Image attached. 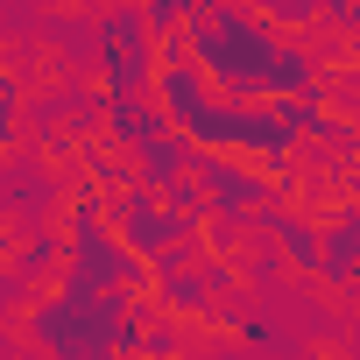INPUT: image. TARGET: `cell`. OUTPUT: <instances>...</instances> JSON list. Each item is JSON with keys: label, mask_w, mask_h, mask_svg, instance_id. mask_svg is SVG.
<instances>
[{"label": "cell", "mask_w": 360, "mask_h": 360, "mask_svg": "<svg viewBox=\"0 0 360 360\" xmlns=\"http://www.w3.org/2000/svg\"><path fill=\"white\" fill-rule=\"evenodd\" d=\"M184 50L191 64L205 71V85L219 99H248V106H269V99H304V92H325V71H318V50L297 43V36H276L262 22V8H226V0H198L191 22H184Z\"/></svg>", "instance_id": "obj_1"}, {"label": "cell", "mask_w": 360, "mask_h": 360, "mask_svg": "<svg viewBox=\"0 0 360 360\" xmlns=\"http://www.w3.org/2000/svg\"><path fill=\"white\" fill-rule=\"evenodd\" d=\"M134 311L141 304H120V297L92 290L85 276H57V283L29 290L22 339L43 360H120V346L134 332Z\"/></svg>", "instance_id": "obj_2"}, {"label": "cell", "mask_w": 360, "mask_h": 360, "mask_svg": "<svg viewBox=\"0 0 360 360\" xmlns=\"http://www.w3.org/2000/svg\"><path fill=\"white\" fill-rule=\"evenodd\" d=\"M57 233H64V276H85L92 290H106V297H120V304H155V269L120 248V233H113V219H106V198H99L92 184L71 191Z\"/></svg>", "instance_id": "obj_3"}, {"label": "cell", "mask_w": 360, "mask_h": 360, "mask_svg": "<svg viewBox=\"0 0 360 360\" xmlns=\"http://www.w3.org/2000/svg\"><path fill=\"white\" fill-rule=\"evenodd\" d=\"M92 15V92L99 99H148L155 85V36L141 22V0L120 8H85Z\"/></svg>", "instance_id": "obj_4"}, {"label": "cell", "mask_w": 360, "mask_h": 360, "mask_svg": "<svg viewBox=\"0 0 360 360\" xmlns=\"http://www.w3.org/2000/svg\"><path fill=\"white\" fill-rule=\"evenodd\" d=\"M106 219H113L120 248H127L134 262H148L155 276H169V269H184V262L205 255V226L184 219V212H169V205L148 198L141 184H127L120 198H106Z\"/></svg>", "instance_id": "obj_5"}, {"label": "cell", "mask_w": 360, "mask_h": 360, "mask_svg": "<svg viewBox=\"0 0 360 360\" xmlns=\"http://www.w3.org/2000/svg\"><path fill=\"white\" fill-rule=\"evenodd\" d=\"M176 134H184L198 155H233V162H290L297 155V141L283 134L276 106H248V99H212Z\"/></svg>", "instance_id": "obj_6"}, {"label": "cell", "mask_w": 360, "mask_h": 360, "mask_svg": "<svg viewBox=\"0 0 360 360\" xmlns=\"http://www.w3.org/2000/svg\"><path fill=\"white\" fill-rule=\"evenodd\" d=\"M148 99H155V113L169 120V127H184L191 113H205L219 92L205 85V71L191 64V50L184 43H162L155 50V85H148Z\"/></svg>", "instance_id": "obj_7"}, {"label": "cell", "mask_w": 360, "mask_h": 360, "mask_svg": "<svg viewBox=\"0 0 360 360\" xmlns=\"http://www.w3.org/2000/svg\"><path fill=\"white\" fill-rule=\"evenodd\" d=\"M353 269H360V198H346V205H332L318 219V283L346 290Z\"/></svg>", "instance_id": "obj_8"}, {"label": "cell", "mask_w": 360, "mask_h": 360, "mask_svg": "<svg viewBox=\"0 0 360 360\" xmlns=\"http://www.w3.org/2000/svg\"><path fill=\"white\" fill-rule=\"evenodd\" d=\"M99 127H106V148H120L127 162H134L141 148H155V141L169 134V120L155 113V99H106Z\"/></svg>", "instance_id": "obj_9"}, {"label": "cell", "mask_w": 360, "mask_h": 360, "mask_svg": "<svg viewBox=\"0 0 360 360\" xmlns=\"http://www.w3.org/2000/svg\"><path fill=\"white\" fill-rule=\"evenodd\" d=\"M262 233L276 240V262L290 276H318V219L297 212V205H269L262 212Z\"/></svg>", "instance_id": "obj_10"}, {"label": "cell", "mask_w": 360, "mask_h": 360, "mask_svg": "<svg viewBox=\"0 0 360 360\" xmlns=\"http://www.w3.org/2000/svg\"><path fill=\"white\" fill-rule=\"evenodd\" d=\"M191 169H198V148L169 127L155 148H141V155H134V184H141L148 198H169L176 184H191Z\"/></svg>", "instance_id": "obj_11"}, {"label": "cell", "mask_w": 360, "mask_h": 360, "mask_svg": "<svg viewBox=\"0 0 360 360\" xmlns=\"http://www.w3.org/2000/svg\"><path fill=\"white\" fill-rule=\"evenodd\" d=\"M15 283H29V290H43V283H57V269H64V233L57 226H29V240L15 248Z\"/></svg>", "instance_id": "obj_12"}, {"label": "cell", "mask_w": 360, "mask_h": 360, "mask_svg": "<svg viewBox=\"0 0 360 360\" xmlns=\"http://www.w3.org/2000/svg\"><path fill=\"white\" fill-rule=\"evenodd\" d=\"M191 8H198V0H141V22H148L155 50H162V43H184V22H191Z\"/></svg>", "instance_id": "obj_13"}, {"label": "cell", "mask_w": 360, "mask_h": 360, "mask_svg": "<svg viewBox=\"0 0 360 360\" xmlns=\"http://www.w3.org/2000/svg\"><path fill=\"white\" fill-rule=\"evenodd\" d=\"M22 127H29L22 120V92H0V162L22 148Z\"/></svg>", "instance_id": "obj_14"}, {"label": "cell", "mask_w": 360, "mask_h": 360, "mask_svg": "<svg viewBox=\"0 0 360 360\" xmlns=\"http://www.w3.org/2000/svg\"><path fill=\"white\" fill-rule=\"evenodd\" d=\"M0 92H15V78H8V50H0Z\"/></svg>", "instance_id": "obj_15"}, {"label": "cell", "mask_w": 360, "mask_h": 360, "mask_svg": "<svg viewBox=\"0 0 360 360\" xmlns=\"http://www.w3.org/2000/svg\"><path fill=\"white\" fill-rule=\"evenodd\" d=\"M339 297H353V304H360V269H353V283H346V290H339Z\"/></svg>", "instance_id": "obj_16"}, {"label": "cell", "mask_w": 360, "mask_h": 360, "mask_svg": "<svg viewBox=\"0 0 360 360\" xmlns=\"http://www.w3.org/2000/svg\"><path fill=\"white\" fill-rule=\"evenodd\" d=\"M184 360H191V353H184Z\"/></svg>", "instance_id": "obj_17"}]
</instances>
